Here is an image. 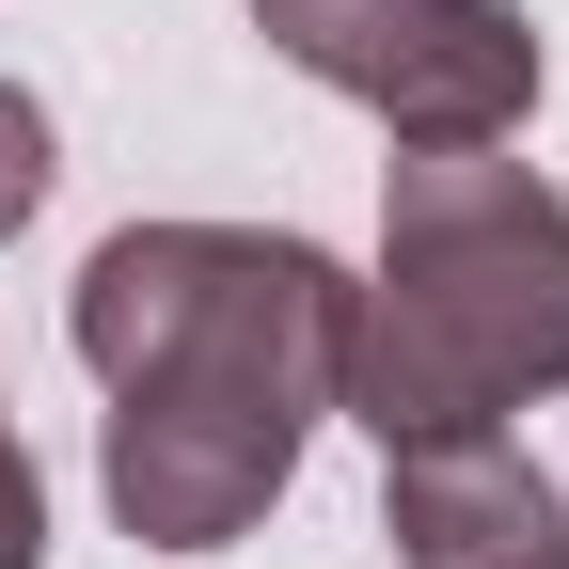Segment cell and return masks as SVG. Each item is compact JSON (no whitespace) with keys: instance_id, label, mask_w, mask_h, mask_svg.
<instances>
[{"instance_id":"obj_6","label":"cell","mask_w":569,"mask_h":569,"mask_svg":"<svg viewBox=\"0 0 569 569\" xmlns=\"http://www.w3.org/2000/svg\"><path fill=\"white\" fill-rule=\"evenodd\" d=\"M0 569H48V475L17 443V411H0Z\"/></svg>"},{"instance_id":"obj_1","label":"cell","mask_w":569,"mask_h":569,"mask_svg":"<svg viewBox=\"0 0 569 569\" xmlns=\"http://www.w3.org/2000/svg\"><path fill=\"white\" fill-rule=\"evenodd\" d=\"M63 332L111 380L96 490L142 553H222L284 507L348 380V269L269 222H127L80 253Z\"/></svg>"},{"instance_id":"obj_3","label":"cell","mask_w":569,"mask_h":569,"mask_svg":"<svg viewBox=\"0 0 569 569\" xmlns=\"http://www.w3.org/2000/svg\"><path fill=\"white\" fill-rule=\"evenodd\" d=\"M253 32L396 142H522L538 111V32L507 0H253Z\"/></svg>"},{"instance_id":"obj_2","label":"cell","mask_w":569,"mask_h":569,"mask_svg":"<svg viewBox=\"0 0 569 569\" xmlns=\"http://www.w3.org/2000/svg\"><path fill=\"white\" fill-rule=\"evenodd\" d=\"M569 380V190L507 142H396L380 159V284H348L332 411L365 443H459Z\"/></svg>"},{"instance_id":"obj_4","label":"cell","mask_w":569,"mask_h":569,"mask_svg":"<svg viewBox=\"0 0 569 569\" xmlns=\"http://www.w3.org/2000/svg\"><path fill=\"white\" fill-rule=\"evenodd\" d=\"M380 538H396V569H569V507L507 427L396 443L380 459Z\"/></svg>"},{"instance_id":"obj_5","label":"cell","mask_w":569,"mask_h":569,"mask_svg":"<svg viewBox=\"0 0 569 569\" xmlns=\"http://www.w3.org/2000/svg\"><path fill=\"white\" fill-rule=\"evenodd\" d=\"M48 174H63V159H48V111H32L17 80H0V238H17L32 206H48Z\"/></svg>"}]
</instances>
